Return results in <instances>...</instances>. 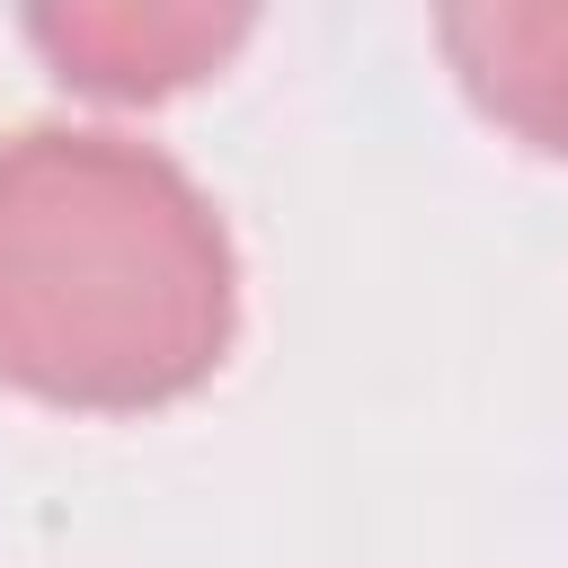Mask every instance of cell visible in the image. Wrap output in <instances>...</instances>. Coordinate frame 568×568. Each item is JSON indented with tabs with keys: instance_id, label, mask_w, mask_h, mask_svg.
I'll list each match as a JSON object with an SVG mask.
<instances>
[{
	"instance_id": "3957f363",
	"label": "cell",
	"mask_w": 568,
	"mask_h": 568,
	"mask_svg": "<svg viewBox=\"0 0 568 568\" xmlns=\"http://www.w3.org/2000/svg\"><path fill=\"white\" fill-rule=\"evenodd\" d=\"M470 106L541 160H568V0H470L435 18Z\"/></svg>"
},
{
	"instance_id": "6da1fadb",
	"label": "cell",
	"mask_w": 568,
	"mask_h": 568,
	"mask_svg": "<svg viewBox=\"0 0 568 568\" xmlns=\"http://www.w3.org/2000/svg\"><path fill=\"white\" fill-rule=\"evenodd\" d=\"M240 328V257L213 195L151 142L27 124L0 142V382L142 417L204 390Z\"/></svg>"
},
{
	"instance_id": "7a4b0ae2",
	"label": "cell",
	"mask_w": 568,
	"mask_h": 568,
	"mask_svg": "<svg viewBox=\"0 0 568 568\" xmlns=\"http://www.w3.org/2000/svg\"><path fill=\"white\" fill-rule=\"evenodd\" d=\"M248 36V9H195V0H71V9H36L27 44L53 62L62 89L89 98H178L204 71H222Z\"/></svg>"
}]
</instances>
